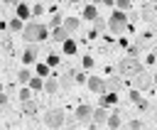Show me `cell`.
Instances as JSON below:
<instances>
[{"mask_svg":"<svg viewBox=\"0 0 157 130\" xmlns=\"http://www.w3.org/2000/svg\"><path fill=\"white\" fill-rule=\"evenodd\" d=\"M115 103H118V93H115V91H105V93H101V105H103V108L115 105Z\"/></svg>","mask_w":157,"mask_h":130,"instance_id":"obj_15","label":"cell"},{"mask_svg":"<svg viewBox=\"0 0 157 130\" xmlns=\"http://www.w3.org/2000/svg\"><path fill=\"white\" fill-rule=\"evenodd\" d=\"M113 5H115V7H118V10H123V12H128V10H130V7H132V0H115V2H113Z\"/></svg>","mask_w":157,"mask_h":130,"instance_id":"obj_25","label":"cell"},{"mask_svg":"<svg viewBox=\"0 0 157 130\" xmlns=\"http://www.w3.org/2000/svg\"><path fill=\"white\" fill-rule=\"evenodd\" d=\"M56 64H59V54H49V56H47V66L52 69V66H56Z\"/></svg>","mask_w":157,"mask_h":130,"instance_id":"obj_28","label":"cell"},{"mask_svg":"<svg viewBox=\"0 0 157 130\" xmlns=\"http://www.w3.org/2000/svg\"><path fill=\"white\" fill-rule=\"evenodd\" d=\"M74 81H76V83H86V76H83V74H74Z\"/></svg>","mask_w":157,"mask_h":130,"instance_id":"obj_35","label":"cell"},{"mask_svg":"<svg viewBox=\"0 0 157 130\" xmlns=\"http://www.w3.org/2000/svg\"><path fill=\"white\" fill-rule=\"evenodd\" d=\"M81 17H83V20H91V22H93V20L98 17V7H96L93 2L83 5V10H81Z\"/></svg>","mask_w":157,"mask_h":130,"instance_id":"obj_14","label":"cell"},{"mask_svg":"<svg viewBox=\"0 0 157 130\" xmlns=\"http://www.w3.org/2000/svg\"><path fill=\"white\" fill-rule=\"evenodd\" d=\"M120 110H113V113H108V120H105V125L110 128V130H120Z\"/></svg>","mask_w":157,"mask_h":130,"instance_id":"obj_16","label":"cell"},{"mask_svg":"<svg viewBox=\"0 0 157 130\" xmlns=\"http://www.w3.org/2000/svg\"><path fill=\"white\" fill-rule=\"evenodd\" d=\"M49 37H52V42L61 44V42H64L66 37H69V32H66V29H64L61 25H56V27H52V34H49Z\"/></svg>","mask_w":157,"mask_h":130,"instance_id":"obj_12","label":"cell"},{"mask_svg":"<svg viewBox=\"0 0 157 130\" xmlns=\"http://www.w3.org/2000/svg\"><path fill=\"white\" fill-rule=\"evenodd\" d=\"M93 27H96V32H103V29H105V20H103V17H96V20H93Z\"/></svg>","mask_w":157,"mask_h":130,"instance_id":"obj_26","label":"cell"},{"mask_svg":"<svg viewBox=\"0 0 157 130\" xmlns=\"http://www.w3.org/2000/svg\"><path fill=\"white\" fill-rule=\"evenodd\" d=\"M81 66H83V69H93V56H88V54H86V56L81 59Z\"/></svg>","mask_w":157,"mask_h":130,"instance_id":"obj_29","label":"cell"},{"mask_svg":"<svg viewBox=\"0 0 157 130\" xmlns=\"http://www.w3.org/2000/svg\"><path fill=\"white\" fill-rule=\"evenodd\" d=\"M29 98H32V88H29V86H27V88L22 86V91H20V101H29Z\"/></svg>","mask_w":157,"mask_h":130,"instance_id":"obj_27","label":"cell"},{"mask_svg":"<svg viewBox=\"0 0 157 130\" xmlns=\"http://www.w3.org/2000/svg\"><path fill=\"white\" fill-rule=\"evenodd\" d=\"M91 113H93V108H91L88 103H81V105L74 110V118H76L78 123H88V120H91Z\"/></svg>","mask_w":157,"mask_h":130,"instance_id":"obj_7","label":"cell"},{"mask_svg":"<svg viewBox=\"0 0 157 130\" xmlns=\"http://www.w3.org/2000/svg\"><path fill=\"white\" fill-rule=\"evenodd\" d=\"M56 81H59V88L61 91H71L74 88V71H64Z\"/></svg>","mask_w":157,"mask_h":130,"instance_id":"obj_9","label":"cell"},{"mask_svg":"<svg viewBox=\"0 0 157 130\" xmlns=\"http://www.w3.org/2000/svg\"><path fill=\"white\" fill-rule=\"evenodd\" d=\"M142 71V61L137 56H123L118 61V76H135Z\"/></svg>","mask_w":157,"mask_h":130,"instance_id":"obj_2","label":"cell"},{"mask_svg":"<svg viewBox=\"0 0 157 130\" xmlns=\"http://www.w3.org/2000/svg\"><path fill=\"white\" fill-rule=\"evenodd\" d=\"M130 101H132V103H137V101H140V91H137V88H132V91H130Z\"/></svg>","mask_w":157,"mask_h":130,"instance_id":"obj_33","label":"cell"},{"mask_svg":"<svg viewBox=\"0 0 157 130\" xmlns=\"http://www.w3.org/2000/svg\"><path fill=\"white\" fill-rule=\"evenodd\" d=\"M105 91H120V76H110L105 81Z\"/></svg>","mask_w":157,"mask_h":130,"instance_id":"obj_22","label":"cell"},{"mask_svg":"<svg viewBox=\"0 0 157 130\" xmlns=\"http://www.w3.org/2000/svg\"><path fill=\"white\" fill-rule=\"evenodd\" d=\"M27 86H29L32 91H44V78H42V76H32V78L27 81Z\"/></svg>","mask_w":157,"mask_h":130,"instance_id":"obj_19","label":"cell"},{"mask_svg":"<svg viewBox=\"0 0 157 130\" xmlns=\"http://www.w3.org/2000/svg\"><path fill=\"white\" fill-rule=\"evenodd\" d=\"M91 120H93L96 125H105V120H108V108H103V105L93 108V113H91Z\"/></svg>","mask_w":157,"mask_h":130,"instance_id":"obj_10","label":"cell"},{"mask_svg":"<svg viewBox=\"0 0 157 130\" xmlns=\"http://www.w3.org/2000/svg\"><path fill=\"white\" fill-rule=\"evenodd\" d=\"M20 34H22L25 42L34 44V42H44V39L49 37V29H47L42 22H25V27H22Z\"/></svg>","mask_w":157,"mask_h":130,"instance_id":"obj_1","label":"cell"},{"mask_svg":"<svg viewBox=\"0 0 157 130\" xmlns=\"http://www.w3.org/2000/svg\"><path fill=\"white\" fill-rule=\"evenodd\" d=\"M61 27H64L69 34H71V32H78L81 20H78V17H64V20H61Z\"/></svg>","mask_w":157,"mask_h":130,"instance_id":"obj_11","label":"cell"},{"mask_svg":"<svg viewBox=\"0 0 157 130\" xmlns=\"http://www.w3.org/2000/svg\"><path fill=\"white\" fill-rule=\"evenodd\" d=\"M29 12H32V15H34V17H37V15H42V12H44V7H42V5H39V2H37V5H34V7H29Z\"/></svg>","mask_w":157,"mask_h":130,"instance_id":"obj_30","label":"cell"},{"mask_svg":"<svg viewBox=\"0 0 157 130\" xmlns=\"http://www.w3.org/2000/svg\"><path fill=\"white\" fill-rule=\"evenodd\" d=\"M128 128H130V130H142V123H140V120H130Z\"/></svg>","mask_w":157,"mask_h":130,"instance_id":"obj_32","label":"cell"},{"mask_svg":"<svg viewBox=\"0 0 157 130\" xmlns=\"http://www.w3.org/2000/svg\"><path fill=\"white\" fill-rule=\"evenodd\" d=\"M150 86H152V74H150V71L142 69L140 74H135V88H137V91H147Z\"/></svg>","mask_w":157,"mask_h":130,"instance_id":"obj_5","label":"cell"},{"mask_svg":"<svg viewBox=\"0 0 157 130\" xmlns=\"http://www.w3.org/2000/svg\"><path fill=\"white\" fill-rule=\"evenodd\" d=\"M69 2H74V5H76V2H81V0H69Z\"/></svg>","mask_w":157,"mask_h":130,"instance_id":"obj_40","label":"cell"},{"mask_svg":"<svg viewBox=\"0 0 157 130\" xmlns=\"http://www.w3.org/2000/svg\"><path fill=\"white\" fill-rule=\"evenodd\" d=\"M0 93H2V83H0Z\"/></svg>","mask_w":157,"mask_h":130,"instance_id":"obj_44","label":"cell"},{"mask_svg":"<svg viewBox=\"0 0 157 130\" xmlns=\"http://www.w3.org/2000/svg\"><path fill=\"white\" fill-rule=\"evenodd\" d=\"M34 74L42 76V78H47V76H49V66H47V64H37V66H34Z\"/></svg>","mask_w":157,"mask_h":130,"instance_id":"obj_24","label":"cell"},{"mask_svg":"<svg viewBox=\"0 0 157 130\" xmlns=\"http://www.w3.org/2000/svg\"><path fill=\"white\" fill-rule=\"evenodd\" d=\"M0 105H2V108L7 105V96H5V93H0Z\"/></svg>","mask_w":157,"mask_h":130,"instance_id":"obj_36","label":"cell"},{"mask_svg":"<svg viewBox=\"0 0 157 130\" xmlns=\"http://www.w3.org/2000/svg\"><path fill=\"white\" fill-rule=\"evenodd\" d=\"M91 2H93V5H98V2H101V0H91Z\"/></svg>","mask_w":157,"mask_h":130,"instance_id":"obj_41","label":"cell"},{"mask_svg":"<svg viewBox=\"0 0 157 130\" xmlns=\"http://www.w3.org/2000/svg\"><path fill=\"white\" fill-rule=\"evenodd\" d=\"M37 54H39V49H37L34 44H29V47L22 52V66H29V64H34V61H37Z\"/></svg>","mask_w":157,"mask_h":130,"instance_id":"obj_8","label":"cell"},{"mask_svg":"<svg viewBox=\"0 0 157 130\" xmlns=\"http://www.w3.org/2000/svg\"><path fill=\"white\" fill-rule=\"evenodd\" d=\"M152 54H155V56H157V47H155V52H152Z\"/></svg>","mask_w":157,"mask_h":130,"instance_id":"obj_42","label":"cell"},{"mask_svg":"<svg viewBox=\"0 0 157 130\" xmlns=\"http://www.w3.org/2000/svg\"><path fill=\"white\" fill-rule=\"evenodd\" d=\"M105 27H108L113 34H120V32H125V27H128V12H123V10H115V12L110 15V20L105 22Z\"/></svg>","mask_w":157,"mask_h":130,"instance_id":"obj_3","label":"cell"},{"mask_svg":"<svg viewBox=\"0 0 157 130\" xmlns=\"http://www.w3.org/2000/svg\"><path fill=\"white\" fill-rule=\"evenodd\" d=\"M155 12H157V2H155Z\"/></svg>","mask_w":157,"mask_h":130,"instance_id":"obj_43","label":"cell"},{"mask_svg":"<svg viewBox=\"0 0 157 130\" xmlns=\"http://www.w3.org/2000/svg\"><path fill=\"white\" fill-rule=\"evenodd\" d=\"M29 78H32V71H29V69H25V66H22V69H20V71H17V81H20V83H22V86H27V81H29Z\"/></svg>","mask_w":157,"mask_h":130,"instance_id":"obj_21","label":"cell"},{"mask_svg":"<svg viewBox=\"0 0 157 130\" xmlns=\"http://www.w3.org/2000/svg\"><path fill=\"white\" fill-rule=\"evenodd\" d=\"M29 15H32V12H29V7H27V5L20 0V2L15 5V17H20L22 22H27V20H29Z\"/></svg>","mask_w":157,"mask_h":130,"instance_id":"obj_13","label":"cell"},{"mask_svg":"<svg viewBox=\"0 0 157 130\" xmlns=\"http://www.w3.org/2000/svg\"><path fill=\"white\" fill-rule=\"evenodd\" d=\"M37 110H39V105H37L32 98H29V101H22V113H25V115H34Z\"/></svg>","mask_w":157,"mask_h":130,"instance_id":"obj_18","label":"cell"},{"mask_svg":"<svg viewBox=\"0 0 157 130\" xmlns=\"http://www.w3.org/2000/svg\"><path fill=\"white\" fill-rule=\"evenodd\" d=\"M113 2H115V0H101V5H105V7H110Z\"/></svg>","mask_w":157,"mask_h":130,"instance_id":"obj_37","label":"cell"},{"mask_svg":"<svg viewBox=\"0 0 157 130\" xmlns=\"http://www.w3.org/2000/svg\"><path fill=\"white\" fill-rule=\"evenodd\" d=\"M44 91H47V93H56V91H59V81L47 76V78H44Z\"/></svg>","mask_w":157,"mask_h":130,"instance_id":"obj_20","label":"cell"},{"mask_svg":"<svg viewBox=\"0 0 157 130\" xmlns=\"http://www.w3.org/2000/svg\"><path fill=\"white\" fill-rule=\"evenodd\" d=\"M140 54V44H132L130 49H128V56H137Z\"/></svg>","mask_w":157,"mask_h":130,"instance_id":"obj_31","label":"cell"},{"mask_svg":"<svg viewBox=\"0 0 157 130\" xmlns=\"http://www.w3.org/2000/svg\"><path fill=\"white\" fill-rule=\"evenodd\" d=\"M0 2H5V5H15V0H0Z\"/></svg>","mask_w":157,"mask_h":130,"instance_id":"obj_38","label":"cell"},{"mask_svg":"<svg viewBox=\"0 0 157 130\" xmlns=\"http://www.w3.org/2000/svg\"><path fill=\"white\" fill-rule=\"evenodd\" d=\"M61 20H64L61 15H54V17H52V27H56V25H61Z\"/></svg>","mask_w":157,"mask_h":130,"instance_id":"obj_34","label":"cell"},{"mask_svg":"<svg viewBox=\"0 0 157 130\" xmlns=\"http://www.w3.org/2000/svg\"><path fill=\"white\" fill-rule=\"evenodd\" d=\"M12 32H22V27H25V22L20 20V17H15V20H10V25H7Z\"/></svg>","mask_w":157,"mask_h":130,"instance_id":"obj_23","label":"cell"},{"mask_svg":"<svg viewBox=\"0 0 157 130\" xmlns=\"http://www.w3.org/2000/svg\"><path fill=\"white\" fill-rule=\"evenodd\" d=\"M42 120H44V125H47V128H52V130H59V128L64 125L66 115H64V110H61V108H52V110H44Z\"/></svg>","mask_w":157,"mask_h":130,"instance_id":"obj_4","label":"cell"},{"mask_svg":"<svg viewBox=\"0 0 157 130\" xmlns=\"http://www.w3.org/2000/svg\"><path fill=\"white\" fill-rule=\"evenodd\" d=\"M61 52L71 56V54H76V52H78V44H76V42L71 39V37H66V39L61 42Z\"/></svg>","mask_w":157,"mask_h":130,"instance_id":"obj_17","label":"cell"},{"mask_svg":"<svg viewBox=\"0 0 157 130\" xmlns=\"http://www.w3.org/2000/svg\"><path fill=\"white\" fill-rule=\"evenodd\" d=\"M152 2H157V0H152Z\"/></svg>","mask_w":157,"mask_h":130,"instance_id":"obj_45","label":"cell"},{"mask_svg":"<svg viewBox=\"0 0 157 130\" xmlns=\"http://www.w3.org/2000/svg\"><path fill=\"white\" fill-rule=\"evenodd\" d=\"M152 83H157V71H155V74H152Z\"/></svg>","mask_w":157,"mask_h":130,"instance_id":"obj_39","label":"cell"},{"mask_svg":"<svg viewBox=\"0 0 157 130\" xmlns=\"http://www.w3.org/2000/svg\"><path fill=\"white\" fill-rule=\"evenodd\" d=\"M86 86L91 93H105V78H101V76H88Z\"/></svg>","mask_w":157,"mask_h":130,"instance_id":"obj_6","label":"cell"}]
</instances>
